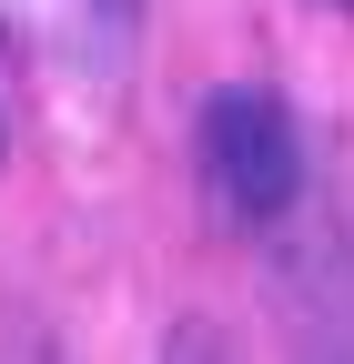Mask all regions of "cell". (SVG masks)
Here are the masks:
<instances>
[{"instance_id": "6da1fadb", "label": "cell", "mask_w": 354, "mask_h": 364, "mask_svg": "<svg viewBox=\"0 0 354 364\" xmlns=\"http://www.w3.org/2000/svg\"><path fill=\"white\" fill-rule=\"evenodd\" d=\"M203 182L213 203L253 233H274L304 193V142H294V112L274 91H213L203 102Z\"/></svg>"}, {"instance_id": "7a4b0ae2", "label": "cell", "mask_w": 354, "mask_h": 364, "mask_svg": "<svg viewBox=\"0 0 354 364\" xmlns=\"http://www.w3.org/2000/svg\"><path fill=\"white\" fill-rule=\"evenodd\" d=\"M162 364H233V344H223V324H183Z\"/></svg>"}, {"instance_id": "3957f363", "label": "cell", "mask_w": 354, "mask_h": 364, "mask_svg": "<svg viewBox=\"0 0 354 364\" xmlns=\"http://www.w3.org/2000/svg\"><path fill=\"white\" fill-rule=\"evenodd\" d=\"M0 152H11V132H0Z\"/></svg>"}, {"instance_id": "277c9868", "label": "cell", "mask_w": 354, "mask_h": 364, "mask_svg": "<svg viewBox=\"0 0 354 364\" xmlns=\"http://www.w3.org/2000/svg\"><path fill=\"white\" fill-rule=\"evenodd\" d=\"M334 11H354V0H334Z\"/></svg>"}]
</instances>
